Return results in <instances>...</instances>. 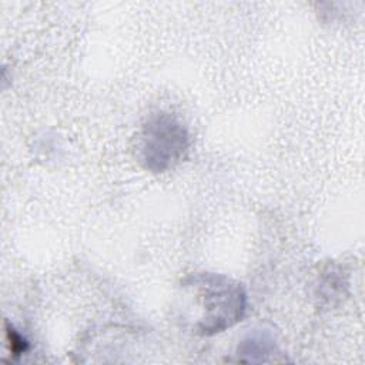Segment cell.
Wrapping results in <instances>:
<instances>
[{"label": "cell", "instance_id": "3", "mask_svg": "<svg viewBox=\"0 0 365 365\" xmlns=\"http://www.w3.org/2000/svg\"><path fill=\"white\" fill-rule=\"evenodd\" d=\"M274 351H275V346L272 341H269L264 335H254L242 341V344L238 348V355H247L248 358L245 361L255 362V361H267L264 355L274 354Z\"/></svg>", "mask_w": 365, "mask_h": 365}, {"label": "cell", "instance_id": "2", "mask_svg": "<svg viewBox=\"0 0 365 365\" xmlns=\"http://www.w3.org/2000/svg\"><path fill=\"white\" fill-rule=\"evenodd\" d=\"M190 148L184 124L170 113H157L147 118L137 137V157L151 173H164L181 163Z\"/></svg>", "mask_w": 365, "mask_h": 365}, {"label": "cell", "instance_id": "4", "mask_svg": "<svg viewBox=\"0 0 365 365\" xmlns=\"http://www.w3.org/2000/svg\"><path fill=\"white\" fill-rule=\"evenodd\" d=\"M6 341L11 358H17L29 349L27 341L9 324H6Z\"/></svg>", "mask_w": 365, "mask_h": 365}, {"label": "cell", "instance_id": "1", "mask_svg": "<svg viewBox=\"0 0 365 365\" xmlns=\"http://www.w3.org/2000/svg\"><path fill=\"white\" fill-rule=\"evenodd\" d=\"M182 319L198 335L231 328L245 314L247 295L241 284L221 274H195L184 279Z\"/></svg>", "mask_w": 365, "mask_h": 365}]
</instances>
